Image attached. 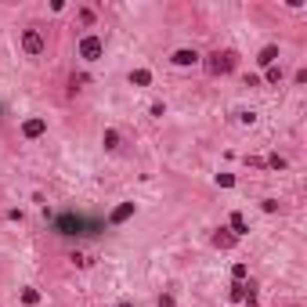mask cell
<instances>
[{
    "mask_svg": "<svg viewBox=\"0 0 307 307\" xmlns=\"http://www.w3.org/2000/svg\"><path fill=\"white\" fill-rule=\"evenodd\" d=\"M54 232L58 235H94L98 224H90L83 217H76V213H61V217L54 221Z\"/></svg>",
    "mask_w": 307,
    "mask_h": 307,
    "instance_id": "cell-1",
    "label": "cell"
},
{
    "mask_svg": "<svg viewBox=\"0 0 307 307\" xmlns=\"http://www.w3.org/2000/svg\"><path fill=\"white\" fill-rule=\"evenodd\" d=\"M235 61H239L235 51H213V54L206 58V72H210V76H228V72L235 69Z\"/></svg>",
    "mask_w": 307,
    "mask_h": 307,
    "instance_id": "cell-2",
    "label": "cell"
},
{
    "mask_svg": "<svg viewBox=\"0 0 307 307\" xmlns=\"http://www.w3.org/2000/svg\"><path fill=\"white\" fill-rule=\"evenodd\" d=\"M22 51L29 54V58H40L43 51H47V40H43V33L36 25H29L25 33H22Z\"/></svg>",
    "mask_w": 307,
    "mask_h": 307,
    "instance_id": "cell-3",
    "label": "cell"
},
{
    "mask_svg": "<svg viewBox=\"0 0 307 307\" xmlns=\"http://www.w3.org/2000/svg\"><path fill=\"white\" fill-rule=\"evenodd\" d=\"M101 54H105V40L101 36H83L80 40V58L83 61H98Z\"/></svg>",
    "mask_w": 307,
    "mask_h": 307,
    "instance_id": "cell-4",
    "label": "cell"
},
{
    "mask_svg": "<svg viewBox=\"0 0 307 307\" xmlns=\"http://www.w3.org/2000/svg\"><path fill=\"white\" fill-rule=\"evenodd\" d=\"M199 58H203V54H199L195 47H181V51H174V54H170V61H174V65H181V69L199 65Z\"/></svg>",
    "mask_w": 307,
    "mask_h": 307,
    "instance_id": "cell-5",
    "label": "cell"
},
{
    "mask_svg": "<svg viewBox=\"0 0 307 307\" xmlns=\"http://www.w3.org/2000/svg\"><path fill=\"white\" fill-rule=\"evenodd\" d=\"M22 134L29 137V141H36V137H43V134H47V119H40V116L25 119V123H22Z\"/></svg>",
    "mask_w": 307,
    "mask_h": 307,
    "instance_id": "cell-6",
    "label": "cell"
},
{
    "mask_svg": "<svg viewBox=\"0 0 307 307\" xmlns=\"http://www.w3.org/2000/svg\"><path fill=\"white\" fill-rule=\"evenodd\" d=\"M130 217H134V203H119V206L109 213V224H112V228H119V224H127Z\"/></svg>",
    "mask_w": 307,
    "mask_h": 307,
    "instance_id": "cell-7",
    "label": "cell"
},
{
    "mask_svg": "<svg viewBox=\"0 0 307 307\" xmlns=\"http://www.w3.org/2000/svg\"><path fill=\"white\" fill-rule=\"evenodd\" d=\"M228 221H232V235H235V239H242L246 232H250V224H246V217H242L239 210H235V213H232V217H228Z\"/></svg>",
    "mask_w": 307,
    "mask_h": 307,
    "instance_id": "cell-8",
    "label": "cell"
},
{
    "mask_svg": "<svg viewBox=\"0 0 307 307\" xmlns=\"http://www.w3.org/2000/svg\"><path fill=\"white\" fill-rule=\"evenodd\" d=\"M257 61H260V65H264V69H271L275 61H279V47H275V43H268V47L260 51V58H257Z\"/></svg>",
    "mask_w": 307,
    "mask_h": 307,
    "instance_id": "cell-9",
    "label": "cell"
},
{
    "mask_svg": "<svg viewBox=\"0 0 307 307\" xmlns=\"http://www.w3.org/2000/svg\"><path fill=\"white\" fill-rule=\"evenodd\" d=\"M213 246H217V250H232V246H235V235L228 232V228H221V232L213 235Z\"/></svg>",
    "mask_w": 307,
    "mask_h": 307,
    "instance_id": "cell-10",
    "label": "cell"
},
{
    "mask_svg": "<svg viewBox=\"0 0 307 307\" xmlns=\"http://www.w3.org/2000/svg\"><path fill=\"white\" fill-rule=\"evenodd\" d=\"M130 83H134V87H148V83H152V72H148V69H134V72H130Z\"/></svg>",
    "mask_w": 307,
    "mask_h": 307,
    "instance_id": "cell-11",
    "label": "cell"
},
{
    "mask_svg": "<svg viewBox=\"0 0 307 307\" xmlns=\"http://www.w3.org/2000/svg\"><path fill=\"white\" fill-rule=\"evenodd\" d=\"M101 145L109 148V152H116V148H119V130H112V127H109V130L101 134Z\"/></svg>",
    "mask_w": 307,
    "mask_h": 307,
    "instance_id": "cell-12",
    "label": "cell"
},
{
    "mask_svg": "<svg viewBox=\"0 0 307 307\" xmlns=\"http://www.w3.org/2000/svg\"><path fill=\"white\" fill-rule=\"evenodd\" d=\"M22 304H25V307H36V304H40V293H36L33 286H25V289H22Z\"/></svg>",
    "mask_w": 307,
    "mask_h": 307,
    "instance_id": "cell-13",
    "label": "cell"
},
{
    "mask_svg": "<svg viewBox=\"0 0 307 307\" xmlns=\"http://www.w3.org/2000/svg\"><path fill=\"white\" fill-rule=\"evenodd\" d=\"M264 166H271V170H286V159H282V156H268Z\"/></svg>",
    "mask_w": 307,
    "mask_h": 307,
    "instance_id": "cell-14",
    "label": "cell"
},
{
    "mask_svg": "<svg viewBox=\"0 0 307 307\" xmlns=\"http://www.w3.org/2000/svg\"><path fill=\"white\" fill-rule=\"evenodd\" d=\"M246 275H250V268H246V264H235V268H232V279H235V282H246Z\"/></svg>",
    "mask_w": 307,
    "mask_h": 307,
    "instance_id": "cell-15",
    "label": "cell"
},
{
    "mask_svg": "<svg viewBox=\"0 0 307 307\" xmlns=\"http://www.w3.org/2000/svg\"><path fill=\"white\" fill-rule=\"evenodd\" d=\"M282 80V65H271L268 69V83H279Z\"/></svg>",
    "mask_w": 307,
    "mask_h": 307,
    "instance_id": "cell-16",
    "label": "cell"
},
{
    "mask_svg": "<svg viewBox=\"0 0 307 307\" xmlns=\"http://www.w3.org/2000/svg\"><path fill=\"white\" fill-rule=\"evenodd\" d=\"M80 22H83V25H94V11L83 7V11H80Z\"/></svg>",
    "mask_w": 307,
    "mask_h": 307,
    "instance_id": "cell-17",
    "label": "cell"
},
{
    "mask_svg": "<svg viewBox=\"0 0 307 307\" xmlns=\"http://www.w3.org/2000/svg\"><path fill=\"white\" fill-rule=\"evenodd\" d=\"M217 184H221V188H232L235 177H232V174H217Z\"/></svg>",
    "mask_w": 307,
    "mask_h": 307,
    "instance_id": "cell-18",
    "label": "cell"
},
{
    "mask_svg": "<svg viewBox=\"0 0 307 307\" xmlns=\"http://www.w3.org/2000/svg\"><path fill=\"white\" fill-rule=\"evenodd\" d=\"M239 123H246V127H250V123H257V112H239Z\"/></svg>",
    "mask_w": 307,
    "mask_h": 307,
    "instance_id": "cell-19",
    "label": "cell"
},
{
    "mask_svg": "<svg viewBox=\"0 0 307 307\" xmlns=\"http://www.w3.org/2000/svg\"><path fill=\"white\" fill-rule=\"evenodd\" d=\"M159 307H177V300H174L170 293H163V297H159Z\"/></svg>",
    "mask_w": 307,
    "mask_h": 307,
    "instance_id": "cell-20",
    "label": "cell"
},
{
    "mask_svg": "<svg viewBox=\"0 0 307 307\" xmlns=\"http://www.w3.org/2000/svg\"><path fill=\"white\" fill-rule=\"evenodd\" d=\"M260 206H264V213H275V210H279V203H275V199H264Z\"/></svg>",
    "mask_w": 307,
    "mask_h": 307,
    "instance_id": "cell-21",
    "label": "cell"
},
{
    "mask_svg": "<svg viewBox=\"0 0 307 307\" xmlns=\"http://www.w3.org/2000/svg\"><path fill=\"white\" fill-rule=\"evenodd\" d=\"M116 307H134V304H130V300H123V304H116Z\"/></svg>",
    "mask_w": 307,
    "mask_h": 307,
    "instance_id": "cell-22",
    "label": "cell"
}]
</instances>
